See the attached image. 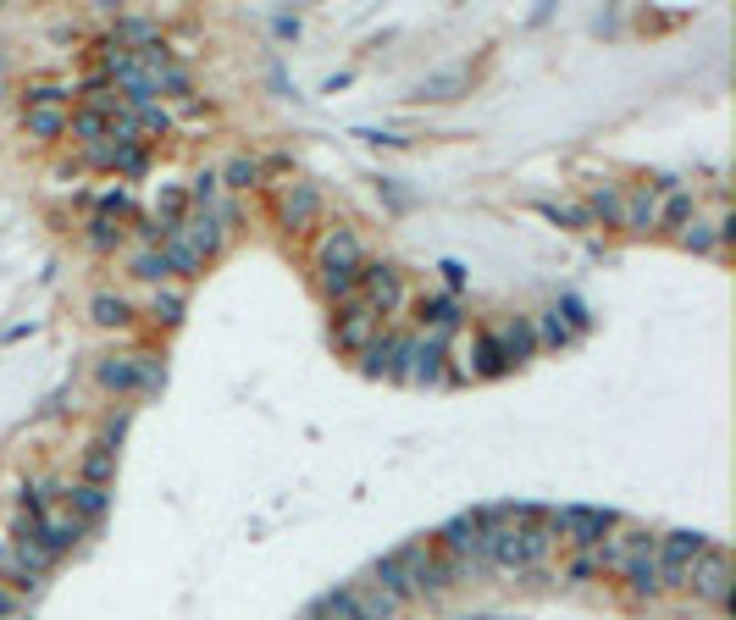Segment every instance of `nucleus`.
<instances>
[{
	"label": "nucleus",
	"mask_w": 736,
	"mask_h": 620,
	"mask_svg": "<svg viewBox=\"0 0 736 620\" xmlns=\"http://www.w3.org/2000/svg\"><path fill=\"white\" fill-rule=\"evenodd\" d=\"M316 266H321V288H327V294H333V299H355L360 266H366V244H360L355 227H333V233L321 239Z\"/></svg>",
	"instance_id": "nucleus-1"
},
{
	"label": "nucleus",
	"mask_w": 736,
	"mask_h": 620,
	"mask_svg": "<svg viewBox=\"0 0 736 620\" xmlns=\"http://www.w3.org/2000/svg\"><path fill=\"white\" fill-rule=\"evenodd\" d=\"M703 549H709V537H703V532H665V537H653L659 587H687V576H692V565H698Z\"/></svg>",
	"instance_id": "nucleus-2"
},
{
	"label": "nucleus",
	"mask_w": 736,
	"mask_h": 620,
	"mask_svg": "<svg viewBox=\"0 0 736 620\" xmlns=\"http://www.w3.org/2000/svg\"><path fill=\"white\" fill-rule=\"evenodd\" d=\"M100 382L117 388V394H155L161 388V366L144 355H117V360H100Z\"/></svg>",
	"instance_id": "nucleus-3"
},
{
	"label": "nucleus",
	"mask_w": 736,
	"mask_h": 620,
	"mask_svg": "<svg viewBox=\"0 0 736 620\" xmlns=\"http://www.w3.org/2000/svg\"><path fill=\"white\" fill-rule=\"evenodd\" d=\"M615 526V515L609 510H587V504H565V510H554V521H548V532H565L576 549H598V537Z\"/></svg>",
	"instance_id": "nucleus-4"
},
{
	"label": "nucleus",
	"mask_w": 736,
	"mask_h": 620,
	"mask_svg": "<svg viewBox=\"0 0 736 620\" xmlns=\"http://www.w3.org/2000/svg\"><path fill=\"white\" fill-rule=\"evenodd\" d=\"M377 333H382V316L371 305H360V299H349L344 316L333 322V344L344 349V355H360V349H366Z\"/></svg>",
	"instance_id": "nucleus-5"
},
{
	"label": "nucleus",
	"mask_w": 736,
	"mask_h": 620,
	"mask_svg": "<svg viewBox=\"0 0 736 620\" xmlns=\"http://www.w3.org/2000/svg\"><path fill=\"white\" fill-rule=\"evenodd\" d=\"M355 294H366L360 305H371L377 316H393V310H399V299H404L399 266H360V288H355Z\"/></svg>",
	"instance_id": "nucleus-6"
},
{
	"label": "nucleus",
	"mask_w": 736,
	"mask_h": 620,
	"mask_svg": "<svg viewBox=\"0 0 736 620\" xmlns=\"http://www.w3.org/2000/svg\"><path fill=\"white\" fill-rule=\"evenodd\" d=\"M687 587L698 598H709V604H725L731 598V560H725V549H703L698 565H692Z\"/></svg>",
	"instance_id": "nucleus-7"
},
{
	"label": "nucleus",
	"mask_w": 736,
	"mask_h": 620,
	"mask_svg": "<svg viewBox=\"0 0 736 620\" xmlns=\"http://www.w3.org/2000/svg\"><path fill=\"white\" fill-rule=\"evenodd\" d=\"M399 377H410V382H438L443 377V338L438 333H427L421 344H404V366H399Z\"/></svg>",
	"instance_id": "nucleus-8"
},
{
	"label": "nucleus",
	"mask_w": 736,
	"mask_h": 620,
	"mask_svg": "<svg viewBox=\"0 0 736 620\" xmlns=\"http://www.w3.org/2000/svg\"><path fill=\"white\" fill-rule=\"evenodd\" d=\"M277 216H283L288 233H305V227L321 216V194L310 189V183H294V189L283 194V205H277Z\"/></svg>",
	"instance_id": "nucleus-9"
},
{
	"label": "nucleus",
	"mask_w": 736,
	"mask_h": 620,
	"mask_svg": "<svg viewBox=\"0 0 736 620\" xmlns=\"http://www.w3.org/2000/svg\"><path fill=\"white\" fill-rule=\"evenodd\" d=\"M360 355H366V371H371V377H399V366H404V338H399V333H377L366 349H360Z\"/></svg>",
	"instance_id": "nucleus-10"
},
{
	"label": "nucleus",
	"mask_w": 736,
	"mask_h": 620,
	"mask_svg": "<svg viewBox=\"0 0 736 620\" xmlns=\"http://www.w3.org/2000/svg\"><path fill=\"white\" fill-rule=\"evenodd\" d=\"M620 227H631V233H648V227H659V194L642 183V189H631L626 200H620Z\"/></svg>",
	"instance_id": "nucleus-11"
},
{
	"label": "nucleus",
	"mask_w": 736,
	"mask_h": 620,
	"mask_svg": "<svg viewBox=\"0 0 736 620\" xmlns=\"http://www.w3.org/2000/svg\"><path fill=\"white\" fill-rule=\"evenodd\" d=\"M178 233H183V239H189L200 255H211L216 244H222V216H216V211H194V216H183Z\"/></svg>",
	"instance_id": "nucleus-12"
},
{
	"label": "nucleus",
	"mask_w": 736,
	"mask_h": 620,
	"mask_svg": "<svg viewBox=\"0 0 736 620\" xmlns=\"http://www.w3.org/2000/svg\"><path fill=\"white\" fill-rule=\"evenodd\" d=\"M493 338H499V349H504V360H510V366H521V360L532 355V344H537V338H532V322H526V316H510V322H504Z\"/></svg>",
	"instance_id": "nucleus-13"
},
{
	"label": "nucleus",
	"mask_w": 736,
	"mask_h": 620,
	"mask_svg": "<svg viewBox=\"0 0 736 620\" xmlns=\"http://www.w3.org/2000/svg\"><path fill=\"white\" fill-rule=\"evenodd\" d=\"M371 587H377V593H388L393 604H404V598H416V593H410V576H404V565H399V554H388V560H377V571H371Z\"/></svg>",
	"instance_id": "nucleus-14"
},
{
	"label": "nucleus",
	"mask_w": 736,
	"mask_h": 620,
	"mask_svg": "<svg viewBox=\"0 0 736 620\" xmlns=\"http://www.w3.org/2000/svg\"><path fill=\"white\" fill-rule=\"evenodd\" d=\"M349 598H355V615L360 620H399V604H393L388 593H377V587H349Z\"/></svg>",
	"instance_id": "nucleus-15"
},
{
	"label": "nucleus",
	"mask_w": 736,
	"mask_h": 620,
	"mask_svg": "<svg viewBox=\"0 0 736 620\" xmlns=\"http://www.w3.org/2000/svg\"><path fill=\"white\" fill-rule=\"evenodd\" d=\"M548 549H554V532H548V521H526V526H521V554H526V571H537V565L548 560Z\"/></svg>",
	"instance_id": "nucleus-16"
},
{
	"label": "nucleus",
	"mask_w": 736,
	"mask_h": 620,
	"mask_svg": "<svg viewBox=\"0 0 736 620\" xmlns=\"http://www.w3.org/2000/svg\"><path fill=\"white\" fill-rule=\"evenodd\" d=\"M23 128L34 133V139H61V133H67V111H56V106H28V111H23Z\"/></svg>",
	"instance_id": "nucleus-17"
},
{
	"label": "nucleus",
	"mask_w": 736,
	"mask_h": 620,
	"mask_svg": "<svg viewBox=\"0 0 736 620\" xmlns=\"http://www.w3.org/2000/svg\"><path fill=\"white\" fill-rule=\"evenodd\" d=\"M111 477H117V449H106V443H89V454H84V482H89V488H106Z\"/></svg>",
	"instance_id": "nucleus-18"
},
{
	"label": "nucleus",
	"mask_w": 736,
	"mask_h": 620,
	"mask_svg": "<svg viewBox=\"0 0 736 620\" xmlns=\"http://www.w3.org/2000/svg\"><path fill=\"white\" fill-rule=\"evenodd\" d=\"M89 316H95L100 327H128L133 322V305L122 294H95V299H89Z\"/></svg>",
	"instance_id": "nucleus-19"
},
{
	"label": "nucleus",
	"mask_w": 736,
	"mask_h": 620,
	"mask_svg": "<svg viewBox=\"0 0 736 620\" xmlns=\"http://www.w3.org/2000/svg\"><path fill=\"white\" fill-rule=\"evenodd\" d=\"M421 322H427L432 333L443 338L449 327H460V305H454L449 294H443V299H421Z\"/></svg>",
	"instance_id": "nucleus-20"
},
{
	"label": "nucleus",
	"mask_w": 736,
	"mask_h": 620,
	"mask_svg": "<svg viewBox=\"0 0 736 620\" xmlns=\"http://www.w3.org/2000/svg\"><path fill=\"white\" fill-rule=\"evenodd\" d=\"M659 222H665V227H687V222H698V200H692L687 189H670V200L659 205Z\"/></svg>",
	"instance_id": "nucleus-21"
},
{
	"label": "nucleus",
	"mask_w": 736,
	"mask_h": 620,
	"mask_svg": "<svg viewBox=\"0 0 736 620\" xmlns=\"http://www.w3.org/2000/svg\"><path fill=\"white\" fill-rule=\"evenodd\" d=\"M67 504L84 515V521H100L111 499H106V488H89V482H78V488H67Z\"/></svg>",
	"instance_id": "nucleus-22"
},
{
	"label": "nucleus",
	"mask_w": 736,
	"mask_h": 620,
	"mask_svg": "<svg viewBox=\"0 0 736 620\" xmlns=\"http://www.w3.org/2000/svg\"><path fill=\"white\" fill-rule=\"evenodd\" d=\"M67 128L78 133L84 144H100V139H111V117H106V111H78V117H67Z\"/></svg>",
	"instance_id": "nucleus-23"
},
{
	"label": "nucleus",
	"mask_w": 736,
	"mask_h": 620,
	"mask_svg": "<svg viewBox=\"0 0 736 620\" xmlns=\"http://www.w3.org/2000/svg\"><path fill=\"white\" fill-rule=\"evenodd\" d=\"M620 576H626V582L637 587V593H659V565H653V549H642V554H637V560H631Z\"/></svg>",
	"instance_id": "nucleus-24"
},
{
	"label": "nucleus",
	"mask_w": 736,
	"mask_h": 620,
	"mask_svg": "<svg viewBox=\"0 0 736 620\" xmlns=\"http://www.w3.org/2000/svg\"><path fill=\"white\" fill-rule=\"evenodd\" d=\"M476 371H482V377H504V371H510V360H504V349L493 333L476 338Z\"/></svg>",
	"instance_id": "nucleus-25"
},
{
	"label": "nucleus",
	"mask_w": 736,
	"mask_h": 620,
	"mask_svg": "<svg viewBox=\"0 0 736 620\" xmlns=\"http://www.w3.org/2000/svg\"><path fill=\"white\" fill-rule=\"evenodd\" d=\"M255 178H261V161H255V155H233V161H227V172L216 183H227V189H250Z\"/></svg>",
	"instance_id": "nucleus-26"
},
{
	"label": "nucleus",
	"mask_w": 736,
	"mask_h": 620,
	"mask_svg": "<svg viewBox=\"0 0 736 620\" xmlns=\"http://www.w3.org/2000/svg\"><path fill=\"white\" fill-rule=\"evenodd\" d=\"M681 244H687L692 255H714V250H720V233H714L709 222H687V233H681Z\"/></svg>",
	"instance_id": "nucleus-27"
},
{
	"label": "nucleus",
	"mask_w": 736,
	"mask_h": 620,
	"mask_svg": "<svg viewBox=\"0 0 736 620\" xmlns=\"http://www.w3.org/2000/svg\"><path fill=\"white\" fill-rule=\"evenodd\" d=\"M133 272H139L144 283H167V277H172V266H167V255H161V250H144L139 261H133Z\"/></svg>",
	"instance_id": "nucleus-28"
},
{
	"label": "nucleus",
	"mask_w": 736,
	"mask_h": 620,
	"mask_svg": "<svg viewBox=\"0 0 736 620\" xmlns=\"http://www.w3.org/2000/svg\"><path fill=\"white\" fill-rule=\"evenodd\" d=\"M593 216H604V222L620 227V194L615 189H593V200H587V222H593Z\"/></svg>",
	"instance_id": "nucleus-29"
},
{
	"label": "nucleus",
	"mask_w": 736,
	"mask_h": 620,
	"mask_svg": "<svg viewBox=\"0 0 736 620\" xmlns=\"http://www.w3.org/2000/svg\"><path fill=\"white\" fill-rule=\"evenodd\" d=\"M117 233L122 227L111 222V216H95V222H89V244H95V250H117Z\"/></svg>",
	"instance_id": "nucleus-30"
},
{
	"label": "nucleus",
	"mask_w": 736,
	"mask_h": 620,
	"mask_svg": "<svg viewBox=\"0 0 736 620\" xmlns=\"http://www.w3.org/2000/svg\"><path fill=\"white\" fill-rule=\"evenodd\" d=\"M216 189H222V183H216V172H205V178H194V189H189V205H200V211H211V205H216Z\"/></svg>",
	"instance_id": "nucleus-31"
},
{
	"label": "nucleus",
	"mask_w": 736,
	"mask_h": 620,
	"mask_svg": "<svg viewBox=\"0 0 736 620\" xmlns=\"http://www.w3.org/2000/svg\"><path fill=\"white\" fill-rule=\"evenodd\" d=\"M543 344H570V322H559V310H543Z\"/></svg>",
	"instance_id": "nucleus-32"
},
{
	"label": "nucleus",
	"mask_w": 736,
	"mask_h": 620,
	"mask_svg": "<svg viewBox=\"0 0 736 620\" xmlns=\"http://www.w3.org/2000/svg\"><path fill=\"white\" fill-rule=\"evenodd\" d=\"M178 316H183V294H172V288L155 294V322H178Z\"/></svg>",
	"instance_id": "nucleus-33"
},
{
	"label": "nucleus",
	"mask_w": 736,
	"mask_h": 620,
	"mask_svg": "<svg viewBox=\"0 0 736 620\" xmlns=\"http://www.w3.org/2000/svg\"><path fill=\"white\" fill-rule=\"evenodd\" d=\"M28 106H56V111H67V89H50V84H45V89H28ZM28 106H23V111H28Z\"/></svg>",
	"instance_id": "nucleus-34"
},
{
	"label": "nucleus",
	"mask_w": 736,
	"mask_h": 620,
	"mask_svg": "<svg viewBox=\"0 0 736 620\" xmlns=\"http://www.w3.org/2000/svg\"><path fill=\"white\" fill-rule=\"evenodd\" d=\"M587 576H598V549H582L570 560V582H587Z\"/></svg>",
	"instance_id": "nucleus-35"
},
{
	"label": "nucleus",
	"mask_w": 736,
	"mask_h": 620,
	"mask_svg": "<svg viewBox=\"0 0 736 620\" xmlns=\"http://www.w3.org/2000/svg\"><path fill=\"white\" fill-rule=\"evenodd\" d=\"M543 216H554L565 227H587V211H576V205H543Z\"/></svg>",
	"instance_id": "nucleus-36"
},
{
	"label": "nucleus",
	"mask_w": 736,
	"mask_h": 620,
	"mask_svg": "<svg viewBox=\"0 0 736 620\" xmlns=\"http://www.w3.org/2000/svg\"><path fill=\"white\" fill-rule=\"evenodd\" d=\"M84 155L95 161V167H117V144H111V139H100V144H84Z\"/></svg>",
	"instance_id": "nucleus-37"
},
{
	"label": "nucleus",
	"mask_w": 736,
	"mask_h": 620,
	"mask_svg": "<svg viewBox=\"0 0 736 620\" xmlns=\"http://www.w3.org/2000/svg\"><path fill=\"white\" fill-rule=\"evenodd\" d=\"M449 89H460V72H449V78H432V84H421V95H427V100H449Z\"/></svg>",
	"instance_id": "nucleus-38"
},
{
	"label": "nucleus",
	"mask_w": 736,
	"mask_h": 620,
	"mask_svg": "<svg viewBox=\"0 0 736 620\" xmlns=\"http://www.w3.org/2000/svg\"><path fill=\"white\" fill-rule=\"evenodd\" d=\"M117 211H128V189H111L106 200H100V216H117Z\"/></svg>",
	"instance_id": "nucleus-39"
}]
</instances>
